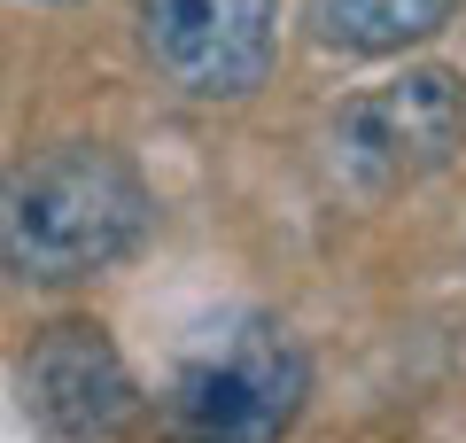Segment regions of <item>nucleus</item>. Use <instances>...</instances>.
Returning <instances> with one entry per match:
<instances>
[{
  "label": "nucleus",
  "instance_id": "1",
  "mask_svg": "<svg viewBox=\"0 0 466 443\" xmlns=\"http://www.w3.org/2000/svg\"><path fill=\"white\" fill-rule=\"evenodd\" d=\"M148 187L101 140H63L0 171V273L16 288H78L133 257Z\"/></svg>",
  "mask_w": 466,
  "mask_h": 443
},
{
  "label": "nucleus",
  "instance_id": "2",
  "mask_svg": "<svg viewBox=\"0 0 466 443\" xmlns=\"http://www.w3.org/2000/svg\"><path fill=\"white\" fill-rule=\"evenodd\" d=\"M311 366L280 319H226L210 327L164 397V443H280L303 412Z\"/></svg>",
  "mask_w": 466,
  "mask_h": 443
},
{
  "label": "nucleus",
  "instance_id": "3",
  "mask_svg": "<svg viewBox=\"0 0 466 443\" xmlns=\"http://www.w3.org/2000/svg\"><path fill=\"white\" fill-rule=\"evenodd\" d=\"M327 148H334V171L358 195H397L466 148V78L443 63L397 70V78L366 86L334 109Z\"/></svg>",
  "mask_w": 466,
  "mask_h": 443
},
{
  "label": "nucleus",
  "instance_id": "4",
  "mask_svg": "<svg viewBox=\"0 0 466 443\" xmlns=\"http://www.w3.org/2000/svg\"><path fill=\"white\" fill-rule=\"evenodd\" d=\"M133 32L187 101H241L272 70L280 0H133Z\"/></svg>",
  "mask_w": 466,
  "mask_h": 443
},
{
  "label": "nucleus",
  "instance_id": "5",
  "mask_svg": "<svg viewBox=\"0 0 466 443\" xmlns=\"http://www.w3.org/2000/svg\"><path fill=\"white\" fill-rule=\"evenodd\" d=\"M24 412L63 443H109L133 428L140 397H133V374H125L116 343L94 319H55L24 358Z\"/></svg>",
  "mask_w": 466,
  "mask_h": 443
},
{
  "label": "nucleus",
  "instance_id": "6",
  "mask_svg": "<svg viewBox=\"0 0 466 443\" xmlns=\"http://www.w3.org/2000/svg\"><path fill=\"white\" fill-rule=\"evenodd\" d=\"M459 16V0H303V32L334 55H404Z\"/></svg>",
  "mask_w": 466,
  "mask_h": 443
}]
</instances>
